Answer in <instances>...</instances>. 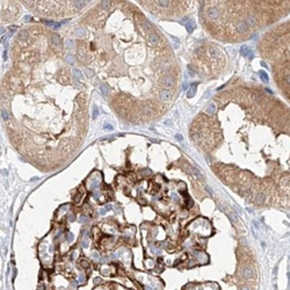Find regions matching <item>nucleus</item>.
<instances>
[{
    "mask_svg": "<svg viewBox=\"0 0 290 290\" xmlns=\"http://www.w3.org/2000/svg\"><path fill=\"white\" fill-rule=\"evenodd\" d=\"M154 2H156V5H157V6H159V7L168 8V7L172 6V2H173V1H154Z\"/></svg>",
    "mask_w": 290,
    "mask_h": 290,
    "instance_id": "obj_14",
    "label": "nucleus"
},
{
    "mask_svg": "<svg viewBox=\"0 0 290 290\" xmlns=\"http://www.w3.org/2000/svg\"><path fill=\"white\" fill-rule=\"evenodd\" d=\"M44 22H45L49 27L53 28V29H58V28L62 26V23H57V22H51V21H44Z\"/></svg>",
    "mask_w": 290,
    "mask_h": 290,
    "instance_id": "obj_16",
    "label": "nucleus"
},
{
    "mask_svg": "<svg viewBox=\"0 0 290 290\" xmlns=\"http://www.w3.org/2000/svg\"><path fill=\"white\" fill-rule=\"evenodd\" d=\"M245 22L247 23V26H254L255 22H257V19H255V16L253 14H247L245 16Z\"/></svg>",
    "mask_w": 290,
    "mask_h": 290,
    "instance_id": "obj_5",
    "label": "nucleus"
},
{
    "mask_svg": "<svg viewBox=\"0 0 290 290\" xmlns=\"http://www.w3.org/2000/svg\"><path fill=\"white\" fill-rule=\"evenodd\" d=\"M85 73H86L87 75H88V77H93V72L91 71V70H86Z\"/></svg>",
    "mask_w": 290,
    "mask_h": 290,
    "instance_id": "obj_33",
    "label": "nucleus"
},
{
    "mask_svg": "<svg viewBox=\"0 0 290 290\" xmlns=\"http://www.w3.org/2000/svg\"><path fill=\"white\" fill-rule=\"evenodd\" d=\"M51 42H52V45L55 47V48H59L62 47V40H60V37L57 35V34H53L52 35V37H51Z\"/></svg>",
    "mask_w": 290,
    "mask_h": 290,
    "instance_id": "obj_4",
    "label": "nucleus"
},
{
    "mask_svg": "<svg viewBox=\"0 0 290 290\" xmlns=\"http://www.w3.org/2000/svg\"><path fill=\"white\" fill-rule=\"evenodd\" d=\"M84 116H85V110H84L83 108L78 109L77 110V119H83Z\"/></svg>",
    "mask_w": 290,
    "mask_h": 290,
    "instance_id": "obj_26",
    "label": "nucleus"
},
{
    "mask_svg": "<svg viewBox=\"0 0 290 290\" xmlns=\"http://www.w3.org/2000/svg\"><path fill=\"white\" fill-rule=\"evenodd\" d=\"M101 6L105 7V8L109 7V6H110V1H101Z\"/></svg>",
    "mask_w": 290,
    "mask_h": 290,
    "instance_id": "obj_29",
    "label": "nucleus"
},
{
    "mask_svg": "<svg viewBox=\"0 0 290 290\" xmlns=\"http://www.w3.org/2000/svg\"><path fill=\"white\" fill-rule=\"evenodd\" d=\"M241 274H243V277L245 280H250V278L253 277V270L251 268H244Z\"/></svg>",
    "mask_w": 290,
    "mask_h": 290,
    "instance_id": "obj_9",
    "label": "nucleus"
},
{
    "mask_svg": "<svg viewBox=\"0 0 290 290\" xmlns=\"http://www.w3.org/2000/svg\"><path fill=\"white\" fill-rule=\"evenodd\" d=\"M0 30H1V34H4V33H5V28H1V29H0Z\"/></svg>",
    "mask_w": 290,
    "mask_h": 290,
    "instance_id": "obj_43",
    "label": "nucleus"
},
{
    "mask_svg": "<svg viewBox=\"0 0 290 290\" xmlns=\"http://www.w3.org/2000/svg\"><path fill=\"white\" fill-rule=\"evenodd\" d=\"M209 53H210L211 58H218L219 56H222L221 51H219L217 48H212V49H210L209 50Z\"/></svg>",
    "mask_w": 290,
    "mask_h": 290,
    "instance_id": "obj_11",
    "label": "nucleus"
},
{
    "mask_svg": "<svg viewBox=\"0 0 290 290\" xmlns=\"http://www.w3.org/2000/svg\"><path fill=\"white\" fill-rule=\"evenodd\" d=\"M248 57H250V59H252V58H253V57H254V53H253L252 51H251V53H250V55H248Z\"/></svg>",
    "mask_w": 290,
    "mask_h": 290,
    "instance_id": "obj_39",
    "label": "nucleus"
},
{
    "mask_svg": "<svg viewBox=\"0 0 290 290\" xmlns=\"http://www.w3.org/2000/svg\"><path fill=\"white\" fill-rule=\"evenodd\" d=\"M188 72H189V74L191 75V77H194V75H195V72H194V70L191 69V66H188Z\"/></svg>",
    "mask_w": 290,
    "mask_h": 290,
    "instance_id": "obj_31",
    "label": "nucleus"
},
{
    "mask_svg": "<svg viewBox=\"0 0 290 290\" xmlns=\"http://www.w3.org/2000/svg\"><path fill=\"white\" fill-rule=\"evenodd\" d=\"M247 23L245 21H239L237 24H236V29L238 30L239 33H245L247 30Z\"/></svg>",
    "mask_w": 290,
    "mask_h": 290,
    "instance_id": "obj_6",
    "label": "nucleus"
},
{
    "mask_svg": "<svg viewBox=\"0 0 290 290\" xmlns=\"http://www.w3.org/2000/svg\"><path fill=\"white\" fill-rule=\"evenodd\" d=\"M207 15H208L209 19H211V20H216V19H218V16H219V12H218V9H216V8H209V9L207 11Z\"/></svg>",
    "mask_w": 290,
    "mask_h": 290,
    "instance_id": "obj_1",
    "label": "nucleus"
},
{
    "mask_svg": "<svg viewBox=\"0 0 290 290\" xmlns=\"http://www.w3.org/2000/svg\"><path fill=\"white\" fill-rule=\"evenodd\" d=\"M77 103H80L79 106L81 107V108H83L84 105H85V103H86V99L83 96V95H80L79 98H77Z\"/></svg>",
    "mask_w": 290,
    "mask_h": 290,
    "instance_id": "obj_21",
    "label": "nucleus"
},
{
    "mask_svg": "<svg viewBox=\"0 0 290 290\" xmlns=\"http://www.w3.org/2000/svg\"><path fill=\"white\" fill-rule=\"evenodd\" d=\"M86 4H87L86 1H73V5H74V7L77 8V9H80V8L85 7Z\"/></svg>",
    "mask_w": 290,
    "mask_h": 290,
    "instance_id": "obj_17",
    "label": "nucleus"
},
{
    "mask_svg": "<svg viewBox=\"0 0 290 290\" xmlns=\"http://www.w3.org/2000/svg\"><path fill=\"white\" fill-rule=\"evenodd\" d=\"M161 84L164 86H173L174 85V78L172 75H164L161 78Z\"/></svg>",
    "mask_w": 290,
    "mask_h": 290,
    "instance_id": "obj_2",
    "label": "nucleus"
},
{
    "mask_svg": "<svg viewBox=\"0 0 290 290\" xmlns=\"http://www.w3.org/2000/svg\"><path fill=\"white\" fill-rule=\"evenodd\" d=\"M240 53H241L243 56H245V57H246V56L248 57V55L251 53V49H248L247 47H243V48L240 49Z\"/></svg>",
    "mask_w": 290,
    "mask_h": 290,
    "instance_id": "obj_18",
    "label": "nucleus"
},
{
    "mask_svg": "<svg viewBox=\"0 0 290 290\" xmlns=\"http://www.w3.org/2000/svg\"><path fill=\"white\" fill-rule=\"evenodd\" d=\"M1 115H2V117H4V120H7L8 115H7V111L5 110V109H2V110H1Z\"/></svg>",
    "mask_w": 290,
    "mask_h": 290,
    "instance_id": "obj_30",
    "label": "nucleus"
},
{
    "mask_svg": "<svg viewBox=\"0 0 290 290\" xmlns=\"http://www.w3.org/2000/svg\"><path fill=\"white\" fill-rule=\"evenodd\" d=\"M28 36H29V33H28L27 30H21V32L19 33L18 37H19V40L24 41V40H27V38H28Z\"/></svg>",
    "mask_w": 290,
    "mask_h": 290,
    "instance_id": "obj_15",
    "label": "nucleus"
},
{
    "mask_svg": "<svg viewBox=\"0 0 290 290\" xmlns=\"http://www.w3.org/2000/svg\"><path fill=\"white\" fill-rule=\"evenodd\" d=\"M4 59H5V60L7 59V51H6V50L4 51Z\"/></svg>",
    "mask_w": 290,
    "mask_h": 290,
    "instance_id": "obj_37",
    "label": "nucleus"
},
{
    "mask_svg": "<svg viewBox=\"0 0 290 290\" xmlns=\"http://www.w3.org/2000/svg\"><path fill=\"white\" fill-rule=\"evenodd\" d=\"M175 138L178 139V140H182V139H184V137H182L181 135H179V134H178V135H175Z\"/></svg>",
    "mask_w": 290,
    "mask_h": 290,
    "instance_id": "obj_34",
    "label": "nucleus"
},
{
    "mask_svg": "<svg viewBox=\"0 0 290 290\" xmlns=\"http://www.w3.org/2000/svg\"><path fill=\"white\" fill-rule=\"evenodd\" d=\"M65 60H66V62H67V63H69V64H74V62H75L74 57H73L72 55H66V57H65Z\"/></svg>",
    "mask_w": 290,
    "mask_h": 290,
    "instance_id": "obj_24",
    "label": "nucleus"
},
{
    "mask_svg": "<svg viewBox=\"0 0 290 290\" xmlns=\"http://www.w3.org/2000/svg\"><path fill=\"white\" fill-rule=\"evenodd\" d=\"M105 128H106V129H111V125L107 124V125H105Z\"/></svg>",
    "mask_w": 290,
    "mask_h": 290,
    "instance_id": "obj_41",
    "label": "nucleus"
},
{
    "mask_svg": "<svg viewBox=\"0 0 290 290\" xmlns=\"http://www.w3.org/2000/svg\"><path fill=\"white\" fill-rule=\"evenodd\" d=\"M171 96H172L171 92L167 91V89H162V91L159 92V99L161 101H168L171 99Z\"/></svg>",
    "mask_w": 290,
    "mask_h": 290,
    "instance_id": "obj_3",
    "label": "nucleus"
},
{
    "mask_svg": "<svg viewBox=\"0 0 290 290\" xmlns=\"http://www.w3.org/2000/svg\"><path fill=\"white\" fill-rule=\"evenodd\" d=\"M241 290H250V288H247V287H244V288L241 289Z\"/></svg>",
    "mask_w": 290,
    "mask_h": 290,
    "instance_id": "obj_42",
    "label": "nucleus"
},
{
    "mask_svg": "<svg viewBox=\"0 0 290 290\" xmlns=\"http://www.w3.org/2000/svg\"><path fill=\"white\" fill-rule=\"evenodd\" d=\"M81 262H83L81 264H83L84 267H87V266H88V263H87V261H81Z\"/></svg>",
    "mask_w": 290,
    "mask_h": 290,
    "instance_id": "obj_38",
    "label": "nucleus"
},
{
    "mask_svg": "<svg viewBox=\"0 0 290 290\" xmlns=\"http://www.w3.org/2000/svg\"><path fill=\"white\" fill-rule=\"evenodd\" d=\"M144 110H145L146 114H151V111H152V110H151V108H150V107H149V106H145Z\"/></svg>",
    "mask_w": 290,
    "mask_h": 290,
    "instance_id": "obj_32",
    "label": "nucleus"
},
{
    "mask_svg": "<svg viewBox=\"0 0 290 290\" xmlns=\"http://www.w3.org/2000/svg\"><path fill=\"white\" fill-rule=\"evenodd\" d=\"M259 75H260V78L264 81V83H268V81H269L268 75H267V73L264 72V71H260V72H259Z\"/></svg>",
    "mask_w": 290,
    "mask_h": 290,
    "instance_id": "obj_19",
    "label": "nucleus"
},
{
    "mask_svg": "<svg viewBox=\"0 0 290 290\" xmlns=\"http://www.w3.org/2000/svg\"><path fill=\"white\" fill-rule=\"evenodd\" d=\"M29 20H30V16H29V15H27V16H24V21H26V22H28V21H29Z\"/></svg>",
    "mask_w": 290,
    "mask_h": 290,
    "instance_id": "obj_36",
    "label": "nucleus"
},
{
    "mask_svg": "<svg viewBox=\"0 0 290 290\" xmlns=\"http://www.w3.org/2000/svg\"><path fill=\"white\" fill-rule=\"evenodd\" d=\"M98 115H99V108H98V106H94V107H93V115H92L93 120L96 119Z\"/></svg>",
    "mask_w": 290,
    "mask_h": 290,
    "instance_id": "obj_25",
    "label": "nucleus"
},
{
    "mask_svg": "<svg viewBox=\"0 0 290 290\" xmlns=\"http://www.w3.org/2000/svg\"><path fill=\"white\" fill-rule=\"evenodd\" d=\"M196 89H197V84H196V83L191 84L190 87H189V89H188V92H187V96L188 98H193L194 95H195V93H196Z\"/></svg>",
    "mask_w": 290,
    "mask_h": 290,
    "instance_id": "obj_8",
    "label": "nucleus"
},
{
    "mask_svg": "<svg viewBox=\"0 0 290 290\" xmlns=\"http://www.w3.org/2000/svg\"><path fill=\"white\" fill-rule=\"evenodd\" d=\"M65 45H66L67 49H70V50L74 49V41H73V40H66Z\"/></svg>",
    "mask_w": 290,
    "mask_h": 290,
    "instance_id": "obj_20",
    "label": "nucleus"
},
{
    "mask_svg": "<svg viewBox=\"0 0 290 290\" xmlns=\"http://www.w3.org/2000/svg\"><path fill=\"white\" fill-rule=\"evenodd\" d=\"M73 75H74L77 79H81V77H83V73L80 72V70H78V69H73Z\"/></svg>",
    "mask_w": 290,
    "mask_h": 290,
    "instance_id": "obj_22",
    "label": "nucleus"
},
{
    "mask_svg": "<svg viewBox=\"0 0 290 290\" xmlns=\"http://www.w3.org/2000/svg\"><path fill=\"white\" fill-rule=\"evenodd\" d=\"M286 81L288 84H290V75H288V77H286Z\"/></svg>",
    "mask_w": 290,
    "mask_h": 290,
    "instance_id": "obj_40",
    "label": "nucleus"
},
{
    "mask_svg": "<svg viewBox=\"0 0 290 290\" xmlns=\"http://www.w3.org/2000/svg\"><path fill=\"white\" fill-rule=\"evenodd\" d=\"M264 200H266V195H264V193H259L257 196H255V202H257L258 204H262L263 202H264Z\"/></svg>",
    "mask_w": 290,
    "mask_h": 290,
    "instance_id": "obj_13",
    "label": "nucleus"
},
{
    "mask_svg": "<svg viewBox=\"0 0 290 290\" xmlns=\"http://www.w3.org/2000/svg\"><path fill=\"white\" fill-rule=\"evenodd\" d=\"M67 240H69V241H72V240H73V235H72V233H69V237H67Z\"/></svg>",
    "mask_w": 290,
    "mask_h": 290,
    "instance_id": "obj_35",
    "label": "nucleus"
},
{
    "mask_svg": "<svg viewBox=\"0 0 290 290\" xmlns=\"http://www.w3.org/2000/svg\"><path fill=\"white\" fill-rule=\"evenodd\" d=\"M158 43H159V37L156 34H151L150 37H149V44H150L151 47H156Z\"/></svg>",
    "mask_w": 290,
    "mask_h": 290,
    "instance_id": "obj_7",
    "label": "nucleus"
},
{
    "mask_svg": "<svg viewBox=\"0 0 290 290\" xmlns=\"http://www.w3.org/2000/svg\"><path fill=\"white\" fill-rule=\"evenodd\" d=\"M101 92H102L105 95H108V93H109L108 92V87H107L106 85H102V86H101Z\"/></svg>",
    "mask_w": 290,
    "mask_h": 290,
    "instance_id": "obj_28",
    "label": "nucleus"
},
{
    "mask_svg": "<svg viewBox=\"0 0 290 290\" xmlns=\"http://www.w3.org/2000/svg\"><path fill=\"white\" fill-rule=\"evenodd\" d=\"M216 109H217V107H216L215 103H210V105L207 107V109H205V113L209 115H212L216 113Z\"/></svg>",
    "mask_w": 290,
    "mask_h": 290,
    "instance_id": "obj_12",
    "label": "nucleus"
},
{
    "mask_svg": "<svg viewBox=\"0 0 290 290\" xmlns=\"http://www.w3.org/2000/svg\"><path fill=\"white\" fill-rule=\"evenodd\" d=\"M75 35H77V37H83V36L86 35V30L85 29H78L77 32H75Z\"/></svg>",
    "mask_w": 290,
    "mask_h": 290,
    "instance_id": "obj_27",
    "label": "nucleus"
},
{
    "mask_svg": "<svg viewBox=\"0 0 290 290\" xmlns=\"http://www.w3.org/2000/svg\"><path fill=\"white\" fill-rule=\"evenodd\" d=\"M186 28H187L188 33H193L194 30H195V22L193 20H188L187 23H186Z\"/></svg>",
    "mask_w": 290,
    "mask_h": 290,
    "instance_id": "obj_10",
    "label": "nucleus"
},
{
    "mask_svg": "<svg viewBox=\"0 0 290 290\" xmlns=\"http://www.w3.org/2000/svg\"><path fill=\"white\" fill-rule=\"evenodd\" d=\"M193 138L195 142H201L202 140V135L200 134V132H195V134H193Z\"/></svg>",
    "mask_w": 290,
    "mask_h": 290,
    "instance_id": "obj_23",
    "label": "nucleus"
}]
</instances>
